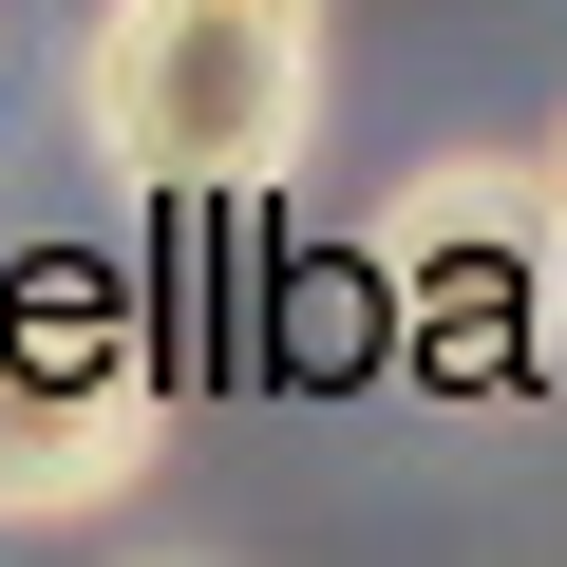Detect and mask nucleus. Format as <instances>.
I'll use <instances>...</instances> for the list:
<instances>
[{
  "label": "nucleus",
  "mask_w": 567,
  "mask_h": 567,
  "mask_svg": "<svg viewBox=\"0 0 567 567\" xmlns=\"http://www.w3.org/2000/svg\"><path fill=\"white\" fill-rule=\"evenodd\" d=\"M76 152L114 189H284L322 152V0H95Z\"/></svg>",
  "instance_id": "f257e3e1"
},
{
  "label": "nucleus",
  "mask_w": 567,
  "mask_h": 567,
  "mask_svg": "<svg viewBox=\"0 0 567 567\" xmlns=\"http://www.w3.org/2000/svg\"><path fill=\"white\" fill-rule=\"evenodd\" d=\"M548 284H567V171L548 152H435L379 208V303L435 379H529Z\"/></svg>",
  "instance_id": "f03ea898"
},
{
  "label": "nucleus",
  "mask_w": 567,
  "mask_h": 567,
  "mask_svg": "<svg viewBox=\"0 0 567 567\" xmlns=\"http://www.w3.org/2000/svg\"><path fill=\"white\" fill-rule=\"evenodd\" d=\"M152 435H171V416H152V341H133L114 284H76V265L0 284V511L58 529V511L133 492Z\"/></svg>",
  "instance_id": "7ed1b4c3"
},
{
  "label": "nucleus",
  "mask_w": 567,
  "mask_h": 567,
  "mask_svg": "<svg viewBox=\"0 0 567 567\" xmlns=\"http://www.w3.org/2000/svg\"><path fill=\"white\" fill-rule=\"evenodd\" d=\"M548 171H567V133H548Z\"/></svg>",
  "instance_id": "20e7f679"
}]
</instances>
